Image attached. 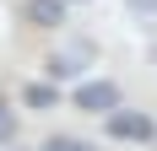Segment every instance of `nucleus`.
<instances>
[{
    "label": "nucleus",
    "instance_id": "obj_6",
    "mask_svg": "<svg viewBox=\"0 0 157 151\" xmlns=\"http://www.w3.org/2000/svg\"><path fill=\"white\" fill-rule=\"evenodd\" d=\"M11 140H16V108H11V97L0 92V151L11 146Z\"/></svg>",
    "mask_w": 157,
    "mask_h": 151
},
{
    "label": "nucleus",
    "instance_id": "obj_4",
    "mask_svg": "<svg viewBox=\"0 0 157 151\" xmlns=\"http://www.w3.org/2000/svg\"><path fill=\"white\" fill-rule=\"evenodd\" d=\"M22 22H33L44 32H60L65 27V0H22Z\"/></svg>",
    "mask_w": 157,
    "mask_h": 151
},
{
    "label": "nucleus",
    "instance_id": "obj_10",
    "mask_svg": "<svg viewBox=\"0 0 157 151\" xmlns=\"http://www.w3.org/2000/svg\"><path fill=\"white\" fill-rule=\"evenodd\" d=\"M6 151H11V146H6Z\"/></svg>",
    "mask_w": 157,
    "mask_h": 151
},
{
    "label": "nucleus",
    "instance_id": "obj_7",
    "mask_svg": "<svg viewBox=\"0 0 157 151\" xmlns=\"http://www.w3.org/2000/svg\"><path fill=\"white\" fill-rule=\"evenodd\" d=\"M38 151H98V146H92V140H81V135H49Z\"/></svg>",
    "mask_w": 157,
    "mask_h": 151
},
{
    "label": "nucleus",
    "instance_id": "obj_8",
    "mask_svg": "<svg viewBox=\"0 0 157 151\" xmlns=\"http://www.w3.org/2000/svg\"><path fill=\"white\" fill-rule=\"evenodd\" d=\"M130 11H152L157 16V0H130Z\"/></svg>",
    "mask_w": 157,
    "mask_h": 151
},
{
    "label": "nucleus",
    "instance_id": "obj_2",
    "mask_svg": "<svg viewBox=\"0 0 157 151\" xmlns=\"http://www.w3.org/2000/svg\"><path fill=\"white\" fill-rule=\"evenodd\" d=\"M103 135L125 140V146H136V140L146 146V140H157V119L141 108H114V113H103Z\"/></svg>",
    "mask_w": 157,
    "mask_h": 151
},
{
    "label": "nucleus",
    "instance_id": "obj_5",
    "mask_svg": "<svg viewBox=\"0 0 157 151\" xmlns=\"http://www.w3.org/2000/svg\"><path fill=\"white\" fill-rule=\"evenodd\" d=\"M22 103H27V108H54V103H60V87H54L49 76H44V81H22Z\"/></svg>",
    "mask_w": 157,
    "mask_h": 151
},
{
    "label": "nucleus",
    "instance_id": "obj_3",
    "mask_svg": "<svg viewBox=\"0 0 157 151\" xmlns=\"http://www.w3.org/2000/svg\"><path fill=\"white\" fill-rule=\"evenodd\" d=\"M119 97H125V87H119V81H109V76H87V81L71 92V103H76L81 113H114V108H119Z\"/></svg>",
    "mask_w": 157,
    "mask_h": 151
},
{
    "label": "nucleus",
    "instance_id": "obj_9",
    "mask_svg": "<svg viewBox=\"0 0 157 151\" xmlns=\"http://www.w3.org/2000/svg\"><path fill=\"white\" fill-rule=\"evenodd\" d=\"M65 6H87V0H65Z\"/></svg>",
    "mask_w": 157,
    "mask_h": 151
},
{
    "label": "nucleus",
    "instance_id": "obj_1",
    "mask_svg": "<svg viewBox=\"0 0 157 151\" xmlns=\"http://www.w3.org/2000/svg\"><path fill=\"white\" fill-rule=\"evenodd\" d=\"M92 60H98V38H71V43L49 49V60H44V76H49V81H71V76H81Z\"/></svg>",
    "mask_w": 157,
    "mask_h": 151
}]
</instances>
